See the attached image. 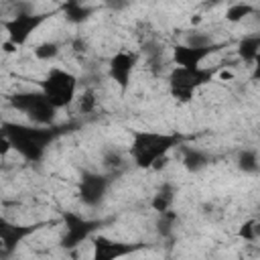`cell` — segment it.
Masks as SVG:
<instances>
[{"label":"cell","instance_id":"6da1fadb","mask_svg":"<svg viewBox=\"0 0 260 260\" xmlns=\"http://www.w3.org/2000/svg\"><path fill=\"white\" fill-rule=\"evenodd\" d=\"M179 134L154 132V130H130V144L126 148L128 158L136 169L160 171L169 162V152L179 146Z\"/></svg>","mask_w":260,"mask_h":260},{"label":"cell","instance_id":"7a4b0ae2","mask_svg":"<svg viewBox=\"0 0 260 260\" xmlns=\"http://www.w3.org/2000/svg\"><path fill=\"white\" fill-rule=\"evenodd\" d=\"M0 126L12 142V150H16L28 162H41L47 154L49 144L59 136V130L55 126L16 124V122H2Z\"/></svg>","mask_w":260,"mask_h":260},{"label":"cell","instance_id":"3957f363","mask_svg":"<svg viewBox=\"0 0 260 260\" xmlns=\"http://www.w3.org/2000/svg\"><path fill=\"white\" fill-rule=\"evenodd\" d=\"M221 65H213V67H195V69H185V67H173V71L169 73V93L171 98H175L179 104H189L195 95V91L199 87H203L205 83H209L215 77V71Z\"/></svg>","mask_w":260,"mask_h":260},{"label":"cell","instance_id":"277c9868","mask_svg":"<svg viewBox=\"0 0 260 260\" xmlns=\"http://www.w3.org/2000/svg\"><path fill=\"white\" fill-rule=\"evenodd\" d=\"M77 75L63 69V67H51L47 75L39 81V89L43 95L57 108H69L77 98Z\"/></svg>","mask_w":260,"mask_h":260},{"label":"cell","instance_id":"5b68a950","mask_svg":"<svg viewBox=\"0 0 260 260\" xmlns=\"http://www.w3.org/2000/svg\"><path fill=\"white\" fill-rule=\"evenodd\" d=\"M8 104L24 114L28 118L30 124H39V126H53L55 118H57V108L43 95L41 89L37 91H18V93H12L8 98Z\"/></svg>","mask_w":260,"mask_h":260},{"label":"cell","instance_id":"8992f818","mask_svg":"<svg viewBox=\"0 0 260 260\" xmlns=\"http://www.w3.org/2000/svg\"><path fill=\"white\" fill-rule=\"evenodd\" d=\"M59 10L53 12H32V10H18L16 14H12L10 18L2 20L0 26L6 32V39L12 41L16 47H22L28 43V39L32 37V32L45 22L49 20L53 14H57Z\"/></svg>","mask_w":260,"mask_h":260},{"label":"cell","instance_id":"52a82bcc","mask_svg":"<svg viewBox=\"0 0 260 260\" xmlns=\"http://www.w3.org/2000/svg\"><path fill=\"white\" fill-rule=\"evenodd\" d=\"M112 183V173H95L83 171L77 183V197L85 207H98Z\"/></svg>","mask_w":260,"mask_h":260},{"label":"cell","instance_id":"ba28073f","mask_svg":"<svg viewBox=\"0 0 260 260\" xmlns=\"http://www.w3.org/2000/svg\"><path fill=\"white\" fill-rule=\"evenodd\" d=\"M138 59L140 55L136 51H130V49H120L116 51L110 61H108V75L110 79L118 85L120 93L124 95L128 89H130V83H132V73L138 65Z\"/></svg>","mask_w":260,"mask_h":260},{"label":"cell","instance_id":"9c48e42d","mask_svg":"<svg viewBox=\"0 0 260 260\" xmlns=\"http://www.w3.org/2000/svg\"><path fill=\"white\" fill-rule=\"evenodd\" d=\"M63 225H65V234L61 238V244L65 248H73V246H79L85 240H89L98 232L102 221L87 219V217H81L79 213L67 211V213H63Z\"/></svg>","mask_w":260,"mask_h":260},{"label":"cell","instance_id":"30bf717a","mask_svg":"<svg viewBox=\"0 0 260 260\" xmlns=\"http://www.w3.org/2000/svg\"><path fill=\"white\" fill-rule=\"evenodd\" d=\"M41 223H14L8 217L0 215V240H2V256H10L16 246H20L26 238L39 232Z\"/></svg>","mask_w":260,"mask_h":260},{"label":"cell","instance_id":"8fae6325","mask_svg":"<svg viewBox=\"0 0 260 260\" xmlns=\"http://www.w3.org/2000/svg\"><path fill=\"white\" fill-rule=\"evenodd\" d=\"M221 45L211 43L207 47H191L185 43H179L173 47V63L177 67H185V69H195L199 67L209 55H213Z\"/></svg>","mask_w":260,"mask_h":260},{"label":"cell","instance_id":"7c38bea8","mask_svg":"<svg viewBox=\"0 0 260 260\" xmlns=\"http://www.w3.org/2000/svg\"><path fill=\"white\" fill-rule=\"evenodd\" d=\"M89 240L93 242V258L95 260H116V258L132 254L136 250V246L120 244V242H114L106 236H91Z\"/></svg>","mask_w":260,"mask_h":260},{"label":"cell","instance_id":"4fadbf2b","mask_svg":"<svg viewBox=\"0 0 260 260\" xmlns=\"http://www.w3.org/2000/svg\"><path fill=\"white\" fill-rule=\"evenodd\" d=\"M181 165L185 167L187 173H201L209 165V156L201 148L181 146Z\"/></svg>","mask_w":260,"mask_h":260},{"label":"cell","instance_id":"5bb4252c","mask_svg":"<svg viewBox=\"0 0 260 260\" xmlns=\"http://www.w3.org/2000/svg\"><path fill=\"white\" fill-rule=\"evenodd\" d=\"M61 12L71 24H81L93 14V8L83 4L81 0H65V4L61 6Z\"/></svg>","mask_w":260,"mask_h":260},{"label":"cell","instance_id":"9a60e30c","mask_svg":"<svg viewBox=\"0 0 260 260\" xmlns=\"http://www.w3.org/2000/svg\"><path fill=\"white\" fill-rule=\"evenodd\" d=\"M238 57L248 63V65H254L260 57V35H246L240 43H238Z\"/></svg>","mask_w":260,"mask_h":260},{"label":"cell","instance_id":"2e32d148","mask_svg":"<svg viewBox=\"0 0 260 260\" xmlns=\"http://www.w3.org/2000/svg\"><path fill=\"white\" fill-rule=\"evenodd\" d=\"M173 201H175V189H173V185H162L154 195H152V199H150V207H152V211H156V213H165V211H169L171 207H173Z\"/></svg>","mask_w":260,"mask_h":260},{"label":"cell","instance_id":"e0dca14e","mask_svg":"<svg viewBox=\"0 0 260 260\" xmlns=\"http://www.w3.org/2000/svg\"><path fill=\"white\" fill-rule=\"evenodd\" d=\"M236 165H238V169H240L244 175H258V171H260L258 150H256V148H244V150H240Z\"/></svg>","mask_w":260,"mask_h":260},{"label":"cell","instance_id":"ac0fdd59","mask_svg":"<svg viewBox=\"0 0 260 260\" xmlns=\"http://www.w3.org/2000/svg\"><path fill=\"white\" fill-rule=\"evenodd\" d=\"M254 12H256V8H254L250 2H234V4H230L228 10H225V20L232 22V24H238V22H242L244 18L252 16Z\"/></svg>","mask_w":260,"mask_h":260},{"label":"cell","instance_id":"d6986e66","mask_svg":"<svg viewBox=\"0 0 260 260\" xmlns=\"http://www.w3.org/2000/svg\"><path fill=\"white\" fill-rule=\"evenodd\" d=\"M126 160H128L126 150H118V148H108V150L104 152V156H102L104 167H106L108 173H112V175H114V171H120V169L126 165Z\"/></svg>","mask_w":260,"mask_h":260},{"label":"cell","instance_id":"ffe728a7","mask_svg":"<svg viewBox=\"0 0 260 260\" xmlns=\"http://www.w3.org/2000/svg\"><path fill=\"white\" fill-rule=\"evenodd\" d=\"M59 53H61V45L55 41H43L32 49V55L39 61H53L59 57Z\"/></svg>","mask_w":260,"mask_h":260},{"label":"cell","instance_id":"44dd1931","mask_svg":"<svg viewBox=\"0 0 260 260\" xmlns=\"http://www.w3.org/2000/svg\"><path fill=\"white\" fill-rule=\"evenodd\" d=\"M75 102H77L79 114H91V112L95 110V106H98V98H95V91H93V89L81 91V93L75 98Z\"/></svg>","mask_w":260,"mask_h":260},{"label":"cell","instance_id":"7402d4cb","mask_svg":"<svg viewBox=\"0 0 260 260\" xmlns=\"http://www.w3.org/2000/svg\"><path fill=\"white\" fill-rule=\"evenodd\" d=\"M238 238H242L244 242H256L258 240V219L256 217L246 219L238 228Z\"/></svg>","mask_w":260,"mask_h":260},{"label":"cell","instance_id":"603a6c76","mask_svg":"<svg viewBox=\"0 0 260 260\" xmlns=\"http://www.w3.org/2000/svg\"><path fill=\"white\" fill-rule=\"evenodd\" d=\"M211 43H213V39L205 30H197L195 28V30H189L185 35V45H191V47H207Z\"/></svg>","mask_w":260,"mask_h":260},{"label":"cell","instance_id":"cb8c5ba5","mask_svg":"<svg viewBox=\"0 0 260 260\" xmlns=\"http://www.w3.org/2000/svg\"><path fill=\"white\" fill-rule=\"evenodd\" d=\"M10 150H12V142H10L8 134H6V132L2 130V126H0V158H4Z\"/></svg>","mask_w":260,"mask_h":260},{"label":"cell","instance_id":"d4e9b609","mask_svg":"<svg viewBox=\"0 0 260 260\" xmlns=\"http://www.w3.org/2000/svg\"><path fill=\"white\" fill-rule=\"evenodd\" d=\"M215 77H217L219 81H234V79H236V73H234V69H228L225 65H221V67L215 71Z\"/></svg>","mask_w":260,"mask_h":260},{"label":"cell","instance_id":"484cf974","mask_svg":"<svg viewBox=\"0 0 260 260\" xmlns=\"http://www.w3.org/2000/svg\"><path fill=\"white\" fill-rule=\"evenodd\" d=\"M18 49H20V47H16V45H14L12 41H8V39H6L4 43H0V51H2V53H6V55H12V53H16Z\"/></svg>","mask_w":260,"mask_h":260},{"label":"cell","instance_id":"4316f807","mask_svg":"<svg viewBox=\"0 0 260 260\" xmlns=\"http://www.w3.org/2000/svg\"><path fill=\"white\" fill-rule=\"evenodd\" d=\"M110 8H114V10H122L126 4H128V0H104Z\"/></svg>","mask_w":260,"mask_h":260},{"label":"cell","instance_id":"83f0119b","mask_svg":"<svg viewBox=\"0 0 260 260\" xmlns=\"http://www.w3.org/2000/svg\"><path fill=\"white\" fill-rule=\"evenodd\" d=\"M189 22H191V26H199V24L203 22V16H201V14H193Z\"/></svg>","mask_w":260,"mask_h":260},{"label":"cell","instance_id":"f1b7e54d","mask_svg":"<svg viewBox=\"0 0 260 260\" xmlns=\"http://www.w3.org/2000/svg\"><path fill=\"white\" fill-rule=\"evenodd\" d=\"M0 167H2V165H0Z\"/></svg>","mask_w":260,"mask_h":260}]
</instances>
